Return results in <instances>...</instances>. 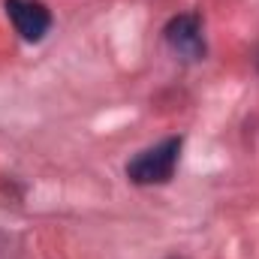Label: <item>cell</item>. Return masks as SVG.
Instances as JSON below:
<instances>
[{"label":"cell","mask_w":259,"mask_h":259,"mask_svg":"<svg viewBox=\"0 0 259 259\" xmlns=\"http://www.w3.org/2000/svg\"><path fill=\"white\" fill-rule=\"evenodd\" d=\"M6 15L15 24L18 36L27 42H39L49 27H52V12L39 3V0H6Z\"/></svg>","instance_id":"obj_2"},{"label":"cell","mask_w":259,"mask_h":259,"mask_svg":"<svg viewBox=\"0 0 259 259\" xmlns=\"http://www.w3.org/2000/svg\"><path fill=\"white\" fill-rule=\"evenodd\" d=\"M178 154H181V136H169L163 142H157L154 148H145L142 154H136L127 163V178L133 184H166L175 175L178 166Z\"/></svg>","instance_id":"obj_1"},{"label":"cell","mask_w":259,"mask_h":259,"mask_svg":"<svg viewBox=\"0 0 259 259\" xmlns=\"http://www.w3.org/2000/svg\"><path fill=\"white\" fill-rule=\"evenodd\" d=\"M166 39L169 46L184 55L187 61H199L205 58V36H202V21L199 15L187 12V15H175L169 24H166Z\"/></svg>","instance_id":"obj_3"}]
</instances>
